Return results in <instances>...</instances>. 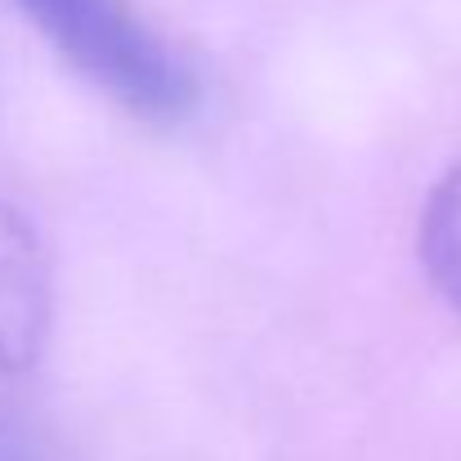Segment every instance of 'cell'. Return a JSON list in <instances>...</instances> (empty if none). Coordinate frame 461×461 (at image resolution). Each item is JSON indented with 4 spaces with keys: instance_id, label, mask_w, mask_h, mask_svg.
I'll return each instance as SVG.
<instances>
[{
    "instance_id": "cell-1",
    "label": "cell",
    "mask_w": 461,
    "mask_h": 461,
    "mask_svg": "<svg viewBox=\"0 0 461 461\" xmlns=\"http://www.w3.org/2000/svg\"><path fill=\"white\" fill-rule=\"evenodd\" d=\"M32 27L113 104L175 126L197 108V72L131 0H18Z\"/></svg>"
},
{
    "instance_id": "cell-2",
    "label": "cell",
    "mask_w": 461,
    "mask_h": 461,
    "mask_svg": "<svg viewBox=\"0 0 461 461\" xmlns=\"http://www.w3.org/2000/svg\"><path fill=\"white\" fill-rule=\"evenodd\" d=\"M54 283L27 215L0 197V372H27L50 336Z\"/></svg>"
},
{
    "instance_id": "cell-3",
    "label": "cell",
    "mask_w": 461,
    "mask_h": 461,
    "mask_svg": "<svg viewBox=\"0 0 461 461\" xmlns=\"http://www.w3.org/2000/svg\"><path fill=\"white\" fill-rule=\"evenodd\" d=\"M421 260L430 283L461 313V161L430 188L421 211Z\"/></svg>"
},
{
    "instance_id": "cell-4",
    "label": "cell",
    "mask_w": 461,
    "mask_h": 461,
    "mask_svg": "<svg viewBox=\"0 0 461 461\" xmlns=\"http://www.w3.org/2000/svg\"><path fill=\"white\" fill-rule=\"evenodd\" d=\"M0 461H50L41 435L5 408H0Z\"/></svg>"
}]
</instances>
